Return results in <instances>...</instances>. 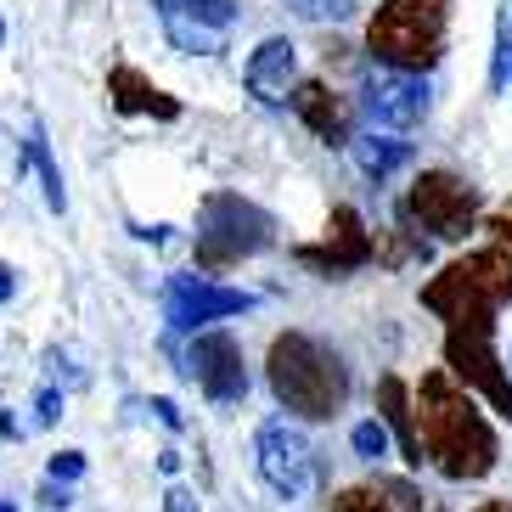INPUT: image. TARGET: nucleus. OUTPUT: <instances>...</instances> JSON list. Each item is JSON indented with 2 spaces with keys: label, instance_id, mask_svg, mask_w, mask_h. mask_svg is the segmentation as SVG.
<instances>
[{
  "label": "nucleus",
  "instance_id": "5",
  "mask_svg": "<svg viewBox=\"0 0 512 512\" xmlns=\"http://www.w3.org/2000/svg\"><path fill=\"white\" fill-rule=\"evenodd\" d=\"M271 237H276V220L237 192H209L203 209H197V265L203 271H226L237 259L265 254Z\"/></svg>",
  "mask_w": 512,
  "mask_h": 512
},
{
  "label": "nucleus",
  "instance_id": "4",
  "mask_svg": "<svg viewBox=\"0 0 512 512\" xmlns=\"http://www.w3.org/2000/svg\"><path fill=\"white\" fill-rule=\"evenodd\" d=\"M451 0H383L366 23V46L394 74H428L445 51Z\"/></svg>",
  "mask_w": 512,
  "mask_h": 512
},
{
  "label": "nucleus",
  "instance_id": "32",
  "mask_svg": "<svg viewBox=\"0 0 512 512\" xmlns=\"http://www.w3.org/2000/svg\"><path fill=\"white\" fill-rule=\"evenodd\" d=\"M0 512H17V507H12V501H0Z\"/></svg>",
  "mask_w": 512,
  "mask_h": 512
},
{
  "label": "nucleus",
  "instance_id": "21",
  "mask_svg": "<svg viewBox=\"0 0 512 512\" xmlns=\"http://www.w3.org/2000/svg\"><path fill=\"white\" fill-rule=\"evenodd\" d=\"M349 445H355V456H366V462H377V456H389V428L377 417L355 422V434H349Z\"/></svg>",
  "mask_w": 512,
  "mask_h": 512
},
{
  "label": "nucleus",
  "instance_id": "25",
  "mask_svg": "<svg viewBox=\"0 0 512 512\" xmlns=\"http://www.w3.org/2000/svg\"><path fill=\"white\" fill-rule=\"evenodd\" d=\"M57 417H62V394L57 389H40V400H34V422H40V428H51Z\"/></svg>",
  "mask_w": 512,
  "mask_h": 512
},
{
  "label": "nucleus",
  "instance_id": "17",
  "mask_svg": "<svg viewBox=\"0 0 512 512\" xmlns=\"http://www.w3.org/2000/svg\"><path fill=\"white\" fill-rule=\"evenodd\" d=\"M332 512H428V501L406 479H366L344 496H332Z\"/></svg>",
  "mask_w": 512,
  "mask_h": 512
},
{
  "label": "nucleus",
  "instance_id": "7",
  "mask_svg": "<svg viewBox=\"0 0 512 512\" xmlns=\"http://www.w3.org/2000/svg\"><path fill=\"white\" fill-rule=\"evenodd\" d=\"M445 366H451V377L473 383V389L512 422V377L501 372V355H496V321L445 327Z\"/></svg>",
  "mask_w": 512,
  "mask_h": 512
},
{
  "label": "nucleus",
  "instance_id": "10",
  "mask_svg": "<svg viewBox=\"0 0 512 512\" xmlns=\"http://www.w3.org/2000/svg\"><path fill=\"white\" fill-rule=\"evenodd\" d=\"M361 107L372 130L383 136H400V130H417L428 119V79L422 74H394V68H372L366 74V91H361Z\"/></svg>",
  "mask_w": 512,
  "mask_h": 512
},
{
  "label": "nucleus",
  "instance_id": "9",
  "mask_svg": "<svg viewBox=\"0 0 512 512\" xmlns=\"http://www.w3.org/2000/svg\"><path fill=\"white\" fill-rule=\"evenodd\" d=\"M152 6H158L169 46L186 51V57H214L226 46V29L237 23L231 0H152Z\"/></svg>",
  "mask_w": 512,
  "mask_h": 512
},
{
  "label": "nucleus",
  "instance_id": "2",
  "mask_svg": "<svg viewBox=\"0 0 512 512\" xmlns=\"http://www.w3.org/2000/svg\"><path fill=\"white\" fill-rule=\"evenodd\" d=\"M265 377H271L276 400L310 422L338 417L349 400V366L338 361V349H327L310 332H282L265 355Z\"/></svg>",
  "mask_w": 512,
  "mask_h": 512
},
{
  "label": "nucleus",
  "instance_id": "13",
  "mask_svg": "<svg viewBox=\"0 0 512 512\" xmlns=\"http://www.w3.org/2000/svg\"><path fill=\"white\" fill-rule=\"evenodd\" d=\"M299 265H310V271H321V276H344V271H361L366 259H377V242H372V231L361 226V214L349 209H332V220H327V242H310V248H299Z\"/></svg>",
  "mask_w": 512,
  "mask_h": 512
},
{
  "label": "nucleus",
  "instance_id": "14",
  "mask_svg": "<svg viewBox=\"0 0 512 512\" xmlns=\"http://www.w3.org/2000/svg\"><path fill=\"white\" fill-rule=\"evenodd\" d=\"M293 74H299V46H293V40H282V34H271V40H259V51L248 57L242 85H248L259 102H287Z\"/></svg>",
  "mask_w": 512,
  "mask_h": 512
},
{
  "label": "nucleus",
  "instance_id": "12",
  "mask_svg": "<svg viewBox=\"0 0 512 512\" xmlns=\"http://www.w3.org/2000/svg\"><path fill=\"white\" fill-rule=\"evenodd\" d=\"M254 310V293L242 287H220L209 276H169L164 282V321L175 332H192L203 321H226V316H242Z\"/></svg>",
  "mask_w": 512,
  "mask_h": 512
},
{
  "label": "nucleus",
  "instance_id": "28",
  "mask_svg": "<svg viewBox=\"0 0 512 512\" xmlns=\"http://www.w3.org/2000/svg\"><path fill=\"white\" fill-rule=\"evenodd\" d=\"M12 293H17V271H12V265H0V304L12 299Z\"/></svg>",
  "mask_w": 512,
  "mask_h": 512
},
{
  "label": "nucleus",
  "instance_id": "18",
  "mask_svg": "<svg viewBox=\"0 0 512 512\" xmlns=\"http://www.w3.org/2000/svg\"><path fill=\"white\" fill-rule=\"evenodd\" d=\"M377 406H383V417H389V428L400 434V451H406L411 467H422V445H417V411H411V394L400 377H383L377 383Z\"/></svg>",
  "mask_w": 512,
  "mask_h": 512
},
{
  "label": "nucleus",
  "instance_id": "23",
  "mask_svg": "<svg viewBox=\"0 0 512 512\" xmlns=\"http://www.w3.org/2000/svg\"><path fill=\"white\" fill-rule=\"evenodd\" d=\"M507 79H512V12L501 17V29H496V62H490V85H496V91H507Z\"/></svg>",
  "mask_w": 512,
  "mask_h": 512
},
{
  "label": "nucleus",
  "instance_id": "3",
  "mask_svg": "<svg viewBox=\"0 0 512 512\" xmlns=\"http://www.w3.org/2000/svg\"><path fill=\"white\" fill-rule=\"evenodd\" d=\"M512 299V254L507 248H479L467 259H451L434 282H422V304L445 316L451 327H473V321H496V310Z\"/></svg>",
  "mask_w": 512,
  "mask_h": 512
},
{
  "label": "nucleus",
  "instance_id": "8",
  "mask_svg": "<svg viewBox=\"0 0 512 512\" xmlns=\"http://www.w3.org/2000/svg\"><path fill=\"white\" fill-rule=\"evenodd\" d=\"M254 467H259V479L271 484L282 501H299L304 490H310V479H316L310 439H304L293 422H282V417H271L254 434Z\"/></svg>",
  "mask_w": 512,
  "mask_h": 512
},
{
  "label": "nucleus",
  "instance_id": "20",
  "mask_svg": "<svg viewBox=\"0 0 512 512\" xmlns=\"http://www.w3.org/2000/svg\"><path fill=\"white\" fill-rule=\"evenodd\" d=\"M23 169H40V186H46V203H51L57 214L68 209V192H62V169H57V158H51V147H46V136H40V130L29 136V152L17 158V175H23Z\"/></svg>",
  "mask_w": 512,
  "mask_h": 512
},
{
  "label": "nucleus",
  "instance_id": "11",
  "mask_svg": "<svg viewBox=\"0 0 512 512\" xmlns=\"http://www.w3.org/2000/svg\"><path fill=\"white\" fill-rule=\"evenodd\" d=\"M186 377L209 394L214 406H237L248 394V361H242V344L231 332H197L192 349H186Z\"/></svg>",
  "mask_w": 512,
  "mask_h": 512
},
{
  "label": "nucleus",
  "instance_id": "22",
  "mask_svg": "<svg viewBox=\"0 0 512 512\" xmlns=\"http://www.w3.org/2000/svg\"><path fill=\"white\" fill-rule=\"evenodd\" d=\"M287 6H293L304 23H344V17L355 12L349 0H287Z\"/></svg>",
  "mask_w": 512,
  "mask_h": 512
},
{
  "label": "nucleus",
  "instance_id": "26",
  "mask_svg": "<svg viewBox=\"0 0 512 512\" xmlns=\"http://www.w3.org/2000/svg\"><path fill=\"white\" fill-rule=\"evenodd\" d=\"M164 512H197V496H192V490H181V484H175V490H169V496H164Z\"/></svg>",
  "mask_w": 512,
  "mask_h": 512
},
{
  "label": "nucleus",
  "instance_id": "1",
  "mask_svg": "<svg viewBox=\"0 0 512 512\" xmlns=\"http://www.w3.org/2000/svg\"><path fill=\"white\" fill-rule=\"evenodd\" d=\"M417 445L451 484L484 479L501 456L496 428L484 422V411L473 406V394L451 372H428L417 383Z\"/></svg>",
  "mask_w": 512,
  "mask_h": 512
},
{
  "label": "nucleus",
  "instance_id": "19",
  "mask_svg": "<svg viewBox=\"0 0 512 512\" xmlns=\"http://www.w3.org/2000/svg\"><path fill=\"white\" fill-rule=\"evenodd\" d=\"M355 147V164L372 175V181H383V175H394V169H406L411 164V141H394V136H361V141H349Z\"/></svg>",
  "mask_w": 512,
  "mask_h": 512
},
{
  "label": "nucleus",
  "instance_id": "15",
  "mask_svg": "<svg viewBox=\"0 0 512 512\" xmlns=\"http://www.w3.org/2000/svg\"><path fill=\"white\" fill-rule=\"evenodd\" d=\"M293 113H299L310 130H316L327 147H344V141H355L349 136V102L338 91H327L321 79H304L299 91H293Z\"/></svg>",
  "mask_w": 512,
  "mask_h": 512
},
{
  "label": "nucleus",
  "instance_id": "29",
  "mask_svg": "<svg viewBox=\"0 0 512 512\" xmlns=\"http://www.w3.org/2000/svg\"><path fill=\"white\" fill-rule=\"evenodd\" d=\"M40 501H46V507L57 512V507H68V490H57V484H46V490H40Z\"/></svg>",
  "mask_w": 512,
  "mask_h": 512
},
{
  "label": "nucleus",
  "instance_id": "30",
  "mask_svg": "<svg viewBox=\"0 0 512 512\" xmlns=\"http://www.w3.org/2000/svg\"><path fill=\"white\" fill-rule=\"evenodd\" d=\"M479 512H512V501H484Z\"/></svg>",
  "mask_w": 512,
  "mask_h": 512
},
{
  "label": "nucleus",
  "instance_id": "6",
  "mask_svg": "<svg viewBox=\"0 0 512 512\" xmlns=\"http://www.w3.org/2000/svg\"><path fill=\"white\" fill-rule=\"evenodd\" d=\"M400 220L417 237L428 231L439 242H462L473 231V220H479V186H467L451 169H422L411 181V192L400 197Z\"/></svg>",
  "mask_w": 512,
  "mask_h": 512
},
{
  "label": "nucleus",
  "instance_id": "27",
  "mask_svg": "<svg viewBox=\"0 0 512 512\" xmlns=\"http://www.w3.org/2000/svg\"><path fill=\"white\" fill-rule=\"evenodd\" d=\"M152 411H158V422H164V428H181V406H175V400H152Z\"/></svg>",
  "mask_w": 512,
  "mask_h": 512
},
{
  "label": "nucleus",
  "instance_id": "16",
  "mask_svg": "<svg viewBox=\"0 0 512 512\" xmlns=\"http://www.w3.org/2000/svg\"><path fill=\"white\" fill-rule=\"evenodd\" d=\"M107 96H113V107H119V113H152V119H181V102H175V96H164L147 74H141V68H130V62H119V68L107 74Z\"/></svg>",
  "mask_w": 512,
  "mask_h": 512
},
{
  "label": "nucleus",
  "instance_id": "31",
  "mask_svg": "<svg viewBox=\"0 0 512 512\" xmlns=\"http://www.w3.org/2000/svg\"><path fill=\"white\" fill-rule=\"evenodd\" d=\"M0 46H6V17H0Z\"/></svg>",
  "mask_w": 512,
  "mask_h": 512
},
{
  "label": "nucleus",
  "instance_id": "24",
  "mask_svg": "<svg viewBox=\"0 0 512 512\" xmlns=\"http://www.w3.org/2000/svg\"><path fill=\"white\" fill-rule=\"evenodd\" d=\"M85 473V456L79 451H57L51 456V484H68V479H79Z\"/></svg>",
  "mask_w": 512,
  "mask_h": 512
}]
</instances>
